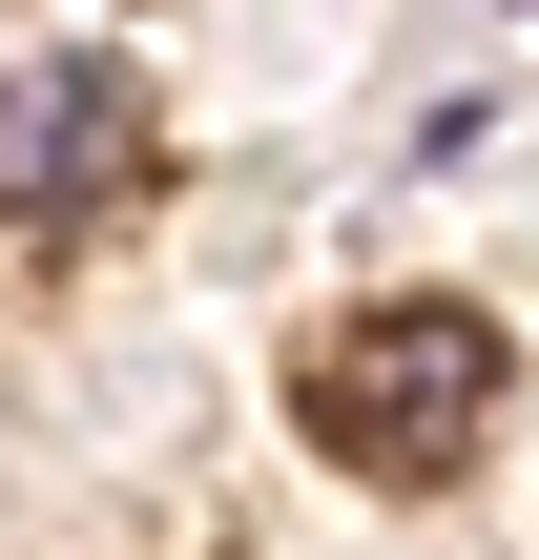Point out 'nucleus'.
<instances>
[{
	"mask_svg": "<svg viewBox=\"0 0 539 560\" xmlns=\"http://www.w3.org/2000/svg\"><path fill=\"white\" fill-rule=\"evenodd\" d=\"M478 416H499V332L436 312V291H395V312H353V332L312 353V436H332L353 478H457Z\"/></svg>",
	"mask_w": 539,
	"mask_h": 560,
	"instance_id": "obj_1",
	"label": "nucleus"
},
{
	"mask_svg": "<svg viewBox=\"0 0 539 560\" xmlns=\"http://www.w3.org/2000/svg\"><path fill=\"white\" fill-rule=\"evenodd\" d=\"M125 166H145V83H125V62H42V83H0V208H21V229L104 208Z\"/></svg>",
	"mask_w": 539,
	"mask_h": 560,
	"instance_id": "obj_2",
	"label": "nucleus"
}]
</instances>
